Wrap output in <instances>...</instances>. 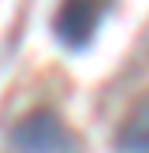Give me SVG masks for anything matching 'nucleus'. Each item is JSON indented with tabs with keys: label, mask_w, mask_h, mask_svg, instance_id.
<instances>
[{
	"label": "nucleus",
	"mask_w": 149,
	"mask_h": 153,
	"mask_svg": "<svg viewBox=\"0 0 149 153\" xmlns=\"http://www.w3.org/2000/svg\"><path fill=\"white\" fill-rule=\"evenodd\" d=\"M15 153H78L82 142L52 108H34L11 127Z\"/></svg>",
	"instance_id": "nucleus-1"
},
{
	"label": "nucleus",
	"mask_w": 149,
	"mask_h": 153,
	"mask_svg": "<svg viewBox=\"0 0 149 153\" xmlns=\"http://www.w3.org/2000/svg\"><path fill=\"white\" fill-rule=\"evenodd\" d=\"M116 153H149V97H142L119 123Z\"/></svg>",
	"instance_id": "nucleus-3"
},
{
	"label": "nucleus",
	"mask_w": 149,
	"mask_h": 153,
	"mask_svg": "<svg viewBox=\"0 0 149 153\" xmlns=\"http://www.w3.org/2000/svg\"><path fill=\"white\" fill-rule=\"evenodd\" d=\"M101 19H104V4H93V0L63 4L52 15V34H56V41L67 45V49H86V45L93 41Z\"/></svg>",
	"instance_id": "nucleus-2"
}]
</instances>
